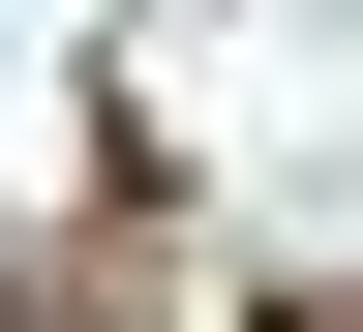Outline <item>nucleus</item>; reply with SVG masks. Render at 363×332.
Listing matches in <instances>:
<instances>
[{
    "instance_id": "f257e3e1",
    "label": "nucleus",
    "mask_w": 363,
    "mask_h": 332,
    "mask_svg": "<svg viewBox=\"0 0 363 332\" xmlns=\"http://www.w3.org/2000/svg\"><path fill=\"white\" fill-rule=\"evenodd\" d=\"M272 332H363V302H272Z\"/></svg>"
},
{
    "instance_id": "f03ea898",
    "label": "nucleus",
    "mask_w": 363,
    "mask_h": 332,
    "mask_svg": "<svg viewBox=\"0 0 363 332\" xmlns=\"http://www.w3.org/2000/svg\"><path fill=\"white\" fill-rule=\"evenodd\" d=\"M0 332H30V302H0Z\"/></svg>"
}]
</instances>
